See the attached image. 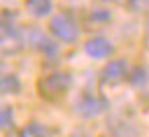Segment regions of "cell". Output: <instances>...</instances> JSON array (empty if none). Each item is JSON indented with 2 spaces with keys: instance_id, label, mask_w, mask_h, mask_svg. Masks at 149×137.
<instances>
[{
  "instance_id": "14",
  "label": "cell",
  "mask_w": 149,
  "mask_h": 137,
  "mask_svg": "<svg viewBox=\"0 0 149 137\" xmlns=\"http://www.w3.org/2000/svg\"><path fill=\"white\" fill-rule=\"evenodd\" d=\"M92 19L94 21H108L110 19V13H106V10H94L92 13Z\"/></svg>"
},
{
  "instance_id": "10",
  "label": "cell",
  "mask_w": 149,
  "mask_h": 137,
  "mask_svg": "<svg viewBox=\"0 0 149 137\" xmlns=\"http://www.w3.org/2000/svg\"><path fill=\"white\" fill-rule=\"evenodd\" d=\"M19 135H21V137H49V129H47L43 123L33 121V123L25 125Z\"/></svg>"
},
{
  "instance_id": "4",
  "label": "cell",
  "mask_w": 149,
  "mask_h": 137,
  "mask_svg": "<svg viewBox=\"0 0 149 137\" xmlns=\"http://www.w3.org/2000/svg\"><path fill=\"white\" fill-rule=\"evenodd\" d=\"M108 108V100L98 94H82L76 102V113L84 119H94Z\"/></svg>"
},
{
  "instance_id": "17",
  "label": "cell",
  "mask_w": 149,
  "mask_h": 137,
  "mask_svg": "<svg viewBox=\"0 0 149 137\" xmlns=\"http://www.w3.org/2000/svg\"><path fill=\"white\" fill-rule=\"evenodd\" d=\"M19 137H21V135H19Z\"/></svg>"
},
{
  "instance_id": "13",
  "label": "cell",
  "mask_w": 149,
  "mask_h": 137,
  "mask_svg": "<svg viewBox=\"0 0 149 137\" xmlns=\"http://www.w3.org/2000/svg\"><path fill=\"white\" fill-rule=\"evenodd\" d=\"M127 6L133 13H145L149 10V0H127Z\"/></svg>"
},
{
  "instance_id": "16",
  "label": "cell",
  "mask_w": 149,
  "mask_h": 137,
  "mask_svg": "<svg viewBox=\"0 0 149 137\" xmlns=\"http://www.w3.org/2000/svg\"><path fill=\"white\" fill-rule=\"evenodd\" d=\"M145 98H147V100H149V90H147V94H145Z\"/></svg>"
},
{
  "instance_id": "3",
  "label": "cell",
  "mask_w": 149,
  "mask_h": 137,
  "mask_svg": "<svg viewBox=\"0 0 149 137\" xmlns=\"http://www.w3.org/2000/svg\"><path fill=\"white\" fill-rule=\"evenodd\" d=\"M49 31H51L53 37H57V39L63 41V43H74V41H78V37H80L78 25H76L74 19L68 17V15H57V17H53V19L49 21Z\"/></svg>"
},
{
  "instance_id": "6",
  "label": "cell",
  "mask_w": 149,
  "mask_h": 137,
  "mask_svg": "<svg viewBox=\"0 0 149 137\" xmlns=\"http://www.w3.org/2000/svg\"><path fill=\"white\" fill-rule=\"evenodd\" d=\"M100 78H102L104 84H118V82H123L125 78H129V66H127V62H125V59L108 62V64L102 68Z\"/></svg>"
},
{
  "instance_id": "8",
  "label": "cell",
  "mask_w": 149,
  "mask_h": 137,
  "mask_svg": "<svg viewBox=\"0 0 149 137\" xmlns=\"http://www.w3.org/2000/svg\"><path fill=\"white\" fill-rule=\"evenodd\" d=\"M21 90V80L17 74H10L2 64H0V92H8V94H17Z\"/></svg>"
},
{
  "instance_id": "2",
  "label": "cell",
  "mask_w": 149,
  "mask_h": 137,
  "mask_svg": "<svg viewBox=\"0 0 149 137\" xmlns=\"http://www.w3.org/2000/svg\"><path fill=\"white\" fill-rule=\"evenodd\" d=\"M23 47H25V37L19 33V29H15L10 15H4L0 21V53L17 55L23 51Z\"/></svg>"
},
{
  "instance_id": "11",
  "label": "cell",
  "mask_w": 149,
  "mask_h": 137,
  "mask_svg": "<svg viewBox=\"0 0 149 137\" xmlns=\"http://www.w3.org/2000/svg\"><path fill=\"white\" fill-rule=\"evenodd\" d=\"M145 82H147V70H145L143 66L135 68L133 72H129V84H133V86H143Z\"/></svg>"
},
{
  "instance_id": "9",
  "label": "cell",
  "mask_w": 149,
  "mask_h": 137,
  "mask_svg": "<svg viewBox=\"0 0 149 137\" xmlns=\"http://www.w3.org/2000/svg\"><path fill=\"white\" fill-rule=\"evenodd\" d=\"M25 8L31 17L43 19L53 10V2L51 0H25Z\"/></svg>"
},
{
  "instance_id": "15",
  "label": "cell",
  "mask_w": 149,
  "mask_h": 137,
  "mask_svg": "<svg viewBox=\"0 0 149 137\" xmlns=\"http://www.w3.org/2000/svg\"><path fill=\"white\" fill-rule=\"evenodd\" d=\"M145 41L149 43V21H147V25H145Z\"/></svg>"
},
{
  "instance_id": "5",
  "label": "cell",
  "mask_w": 149,
  "mask_h": 137,
  "mask_svg": "<svg viewBox=\"0 0 149 137\" xmlns=\"http://www.w3.org/2000/svg\"><path fill=\"white\" fill-rule=\"evenodd\" d=\"M25 41L33 47V49H37V51H41L43 55H55L57 53V43L51 39V37H47L39 27H29V31H27V35H25Z\"/></svg>"
},
{
  "instance_id": "7",
  "label": "cell",
  "mask_w": 149,
  "mask_h": 137,
  "mask_svg": "<svg viewBox=\"0 0 149 137\" xmlns=\"http://www.w3.org/2000/svg\"><path fill=\"white\" fill-rule=\"evenodd\" d=\"M84 47H86V53L90 57H94V59H104V57H108L112 53V45L104 37H92V39L86 41Z\"/></svg>"
},
{
  "instance_id": "1",
  "label": "cell",
  "mask_w": 149,
  "mask_h": 137,
  "mask_svg": "<svg viewBox=\"0 0 149 137\" xmlns=\"http://www.w3.org/2000/svg\"><path fill=\"white\" fill-rule=\"evenodd\" d=\"M72 86V76L68 72H51L37 82V90L45 100H57L61 98Z\"/></svg>"
},
{
  "instance_id": "12",
  "label": "cell",
  "mask_w": 149,
  "mask_h": 137,
  "mask_svg": "<svg viewBox=\"0 0 149 137\" xmlns=\"http://www.w3.org/2000/svg\"><path fill=\"white\" fill-rule=\"evenodd\" d=\"M15 121V108L13 106H0V129H8Z\"/></svg>"
}]
</instances>
